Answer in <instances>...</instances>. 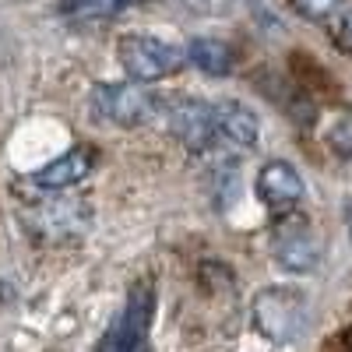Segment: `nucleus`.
Masks as SVG:
<instances>
[{
  "label": "nucleus",
  "mask_w": 352,
  "mask_h": 352,
  "mask_svg": "<svg viewBox=\"0 0 352 352\" xmlns=\"http://www.w3.org/2000/svg\"><path fill=\"white\" fill-rule=\"evenodd\" d=\"M254 328L275 342V345H289L296 342L307 328V317H310V303L300 289H289V285H272V289H261L254 296Z\"/></svg>",
  "instance_id": "obj_1"
},
{
  "label": "nucleus",
  "mask_w": 352,
  "mask_h": 352,
  "mask_svg": "<svg viewBox=\"0 0 352 352\" xmlns=\"http://www.w3.org/2000/svg\"><path fill=\"white\" fill-rule=\"evenodd\" d=\"M152 310H155V289H152V282H134V289L127 292L124 310L116 314V320L106 328V335L99 338L96 352H138L144 335H148Z\"/></svg>",
  "instance_id": "obj_4"
},
{
  "label": "nucleus",
  "mask_w": 352,
  "mask_h": 352,
  "mask_svg": "<svg viewBox=\"0 0 352 352\" xmlns=\"http://www.w3.org/2000/svg\"><path fill=\"white\" fill-rule=\"evenodd\" d=\"M331 36H335V43L352 56V4H349V8H338V18H335V25H331Z\"/></svg>",
  "instance_id": "obj_15"
},
{
  "label": "nucleus",
  "mask_w": 352,
  "mask_h": 352,
  "mask_svg": "<svg viewBox=\"0 0 352 352\" xmlns=\"http://www.w3.org/2000/svg\"><path fill=\"white\" fill-rule=\"evenodd\" d=\"M131 4L134 0H64L60 14L71 18V21H102V18L120 14Z\"/></svg>",
  "instance_id": "obj_12"
},
{
  "label": "nucleus",
  "mask_w": 352,
  "mask_h": 352,
  "mask_svg": "<svg viewBox=\"0 0 352 352\" xmlns=\"http://www.w3.org/2000/svg\"><path fill=\"white\" fill-rule=\"evenodd\" d=\"M328 141H331V148H335L342 159H352V109H349V113H342L338 120H335V127H331Z\"/></svg>",
  "instance_id": "obj_13"
},
{
  "label": "nucleus",
  "mask_w": 352,
  "mask_h": 352,
  "mask_svg": "<svg viewBox=\"0 0 352 352\" xmlns=\"http://www.w3.org/2000/svg\"><path fill=\"white\" fill-rule=\"evenodd\" d=\"M88 173H92V152H88V148H71L67 155H60L56 162L36 169L32 184L43 187V190H64L71 184H81Z\"/></svg>",
  "instance_id": "obj_10"
},
{
  "label": "nucleus",
  "mask_w": 352,
  "mask_h": 352,
  "mask_svg": "<svg viewBox=\"0 0 352 352\" xmlns=\"http://www.w3.org/2000/svg\"><path fill=\"white\" fill-rule=\"evenodd\" d=\"M169 131L190 152H208L215 144V109L201 99H180L169 109Z\"/></svg>",
  "instance_id": "obj_7"
},
{
  "label": "nucleus",
  "mask_w": 352,
  "mask_h": 352,
  "mask_svg": "<svg viewBox=\"0 0 352 352\" xmlns=\"http://www.w3.org/2000/svg\"><path fill=\"white\" fill-rule=\"evenodd\" d=\"M272 250L285 272H310L320 261V240H317L314 226L289 212L282 215V222L272 232Z\"/></svg>",
  "instance_id": "obj_5"
},
{
  "label": "nucleus",
  "mask_w": 352,
  "mask_h": 352,
  "mask_svg": "<svg viewBox=\"0 0 352 352\" xmlns=\"http://www.w3.org/2000/svg\"><path fill=\"white\" fill-rule=\"evenodd\" d=\"M215 109V144L232 152H250L257 148V138H261V124L257 116L236 102V99H222L212 106Z\"/></svg>",
  "instance_id": "obj_9"
},
{
  "label": "nucleus",
  "mask_w": 352,
  "mask_h": 352,
  "mask_svg": "<svg viewBox=\"0 0 352 352\" xmlns=\"http://www.w3.org/2000/svg\"><path fill=\"white\" fill-rule=\"evenodd\" d=\"M92 222V212H88L85 201H71V197H56V201H46L39 208L28 212V229L39 232L46 240H71V236H81Z\"/></svg>",
  "instance_id": "obj_6"
},
{
  "label": "nucleus",
  "mask_w": 352,
  "mask_h": 352,
  "mask_svg": "<svg viewBox=\"0 0 352 352\" xmlns=\"http://www.w3.org/2000/svg\"><path fill=\"white\" fill-rule=\"evenodd\" d=\"M342 4H345V0H292V8H296L303 18H314V21L331 18Z\"/></svg>",
  "instance_id": "obj_14"
},
{
  "label": "nucleus",
  "mask_w": 352,
  "mask_h": 352,
  "mask_svg": "<svg viewBox=\"0 0 352 352\" xmlns=\"http://www.w3.org/2000/svg\"><path fill=\"white\" fill-rule=\"evenodd\" d=\"M184 60H190L194 67H201L204 74H229L232 71V50L222 39H194L184 53Z\"/></svg>",
  "instance_id": "obj_11"
},
{
  "label": "nucleus",
  "mask_w": 352,
  "mask_h": 352,
  "mask_svg": "<svg viewBox=\"0 0 352 352\" xmlns=\"http://www.w3.org/2000/svg\"><path fill=\"white\" fill-rule=\"evenodd\" d=\"M159 109V96L144 81L134 85H96L92 88V113L102 124L138 127L148 124Z\"/></svg>",
  "instance_id": "obj_3"
},
{
  "label": "nucleus",
  "mask_w": 352,
  "mask_h": 352,
  "mask_svg": "<svg viewBox=\"0 0 352 352\" xmlns=\"http://www.w3.org/2000/svg\"><path fill=\"white\" fill-rule=\"evenodd\" d=\"M257 197L268 204L272 212L285 215V212H292L307 197V184H303V176L292 169L289 162L275 159V162H268L257 173Z\"/></svg>",
  "instance_id": "obj_8"
},
{
  "label": "nucleus",
  "mask_w": 352,
  "mask_h": 352,
  "mask_svg": "<svg viewBox=\"0 0 352 352\" xmlns=\"http://www.w3.org/2000/svg\"><path fill=\"white\" fill-rule=\"evenodd\" d=\"M116 56H120V67L127 71L131 81H162L169 74H176L184 67V50L173 46L159 36H144V32H134V36H124L116 43Z\"/></svg>",
  "instance_id": "obj_2"
},
{
  "label": "nucleus",
  "mask_w": 352,
  "mask_h": 352,
  "mask_svg": "<svg viewBox=\"0 0 352 352\" xmlns=\"http://www.w3.org/2000/svg\"><path fill=\"white\" fill-rule=\"evenodd\" d=\"M338 352H352V331H345V335H342V342H338Z\"/></svg>",
  "instance_id": "obj_16"
}]
</instances>
